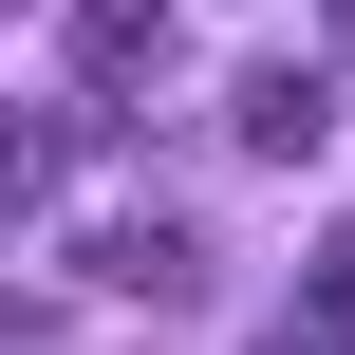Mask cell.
<instances>
[{
    "instance_id": "obj_1",
    "label": "cell",
    "mask_w": 355,
    "mask_h": 355,
    "mask_svg": "<svg viewBox=\"0 0 355 355\" xmlns=\"http://www.w3.org/2000/svg\"><path fill=\"white\" fill-rule=\"evenodd\" d=\"M56 37H75V94L94 112H150L168 56H187V0H56Z\"/></svg>"
},
{
    "instance_id": "obj_2",
    "label": "cell",
    "mask_w": 355,
    "mask_h": 355,
    "mask_svg": "<svg viewBox=\"0 0 355 355\" xmlns=\"http://www.w3.org/2000/svg\"><path fill=\"white\" fill-rule=\"evenodd\" d=\"M225 131H243L262 168H300V150H337V75H318V56H262V75L225 94Z\"/></svg>"
},
{
    "instance_id": "obj_3",
    "label": "cell",
    "mask_w": 355,
    "mask_h": 355,
    "mask_svg": "<svg viewBox=\"0 0 355 355\" xmlns=\"http://www.w3.org/2000/svg\"><path fill=\"white\" fill-rule=\"evenodd\" d=\"M94 281H112V300H206V243H187L168 206H112V225H94Z\"/></svg>"
},
{
    "instance_id": "obj_4",
    "label": "cell",
    "mask_w": 355,
    "mask_h": 355,
    "mask_svg": "<svg viewBox=\"0 0 355 355\" xmlns=\"http://www.w3.org/2000/svg\"><path fill=\"white\" fill-rule=\"evenodd\" d=\"M262 355H355V318H318V300H300V318H262Z\"/></svg>"
},
{
    "instance_id": "obj_5",
    "label": "cell",
    "mask_w": 355,
    "mask_h": 355,
    "mask_svg": "<svg viewBox=\"0 0 355 355\" xmlns=\"http://www.w3.org/2000/svg\"><path fill=\"white\" fill-rule=\"evenodd\" d=\"M300 300H318V318H355V225L318 243V281H300Z\"/></svg>"
},
{
    "instance_id": "obj_6",
    "label": "cell",
    "mask_w": 355,
    "mask_h": 355,
    "mask_svg": "<svg viewBox=\"0 0 355 355\" xmlns=\"http://www.w3.org/2000/svg\"><path fill=\"white\" fill-rule=\"evenodd\" d=\"M318 37H337V56H355V0H318Z\"/></svg>"
}]
</instances>
